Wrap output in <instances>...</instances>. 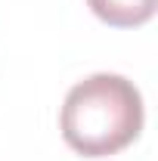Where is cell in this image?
<instances>
[{
    "instance_id": "cell-1",
    "label": "cell",
    "mask_w": 158,
    "mask_h": 161,
    "mask_svg": "<svg viewBox=\"0 0 158 161\" xmlns=\"http://www.w3.org/2000/svg\"><path fill=\"white\" fill-rule=\"evenodd\" d=\"M59 124L65 142L78 155H115L143 130V96L133 80L99 71L68 90Z\"/></svg>"
},
{
    "instance_id": "cell-2",
    "label": "cell",
    "mask_w": 158,
    "mask_h": 161,
    "mask_svg": "<svg viewBox=\"0 0 158 161\" xmlns=\"http://www.w3.org/2000/svg\"><path fill=\"white\" fill-rule=\"evenodd\" d=\"M87 3L105 25L115 28H137L155 16L158 6V0H87Z\"/></svg>"
}]
</instances>
